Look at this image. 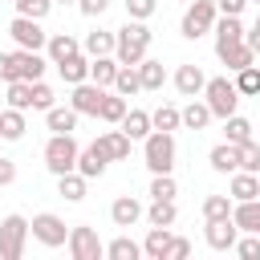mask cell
<instances>
[{"label":"cell","mask_w":260,"mask_h":260,"mask_svg":"<svg viewBox=\"0 0 260 260\" xmlns=\"http://www.w3.org/2000/svg\"><path fill=\"white\" fill-rule=\"evenodd\" d=\"M203 102L211 106L215 118H232L236 106H240V89H236V81H228V77H211V81L203 85Z\"/></svg>","instance_id":"cell-4"},{"label":"cell","mask_w":260,"mask_h":260,"mask_svg":"<svg viewBox=\"0 0 260 260\" xmlns=\"http://www.w3.org/2000/svg\"><path fill=\"white\" fill-rule=\"evenodd\" d=\"M126 110H130V106H126V98H122V93H106V98H102L98 118H102V122H110V126H118V122L126 118Z\"/></svg>","instance_id":"cell-32"},{"label":"cell","mask_w":260,"mask_h":260,"mask_svg":"<svg viewBox=\"0 0 260 260\" xmlns=\"http://www.w3.org/2000/svg\"><path fill=\"white\" fill-rule=\"evenodd\" d=\"M187 256H191V240H183V236H171L167 260H187Z\"/></svg>","instance_id":"cell-49"},{"label":"cell","mask_w":260,"mask_h":260,"mask_svg":"<svg viewBox=\"0 0 260 260\" xmlns=\"http://www.w3.org/2000/svg\"><path fill=\"white\" fill-rule=\"evenodd\" d=\"M244 4H248V0H215V8H219L223 16H240V12H244Z\"/></svg>","instance_id":"cell-51"},{"label":"cell","mask_w":260,"mask_h":260,"mask_svg":"<svg viewBox=\"0 0 260 260\" xmlns=\"http://www.w3.org/2000/svg\"><path fill=\"white\" fill-rule=\"evenodd\" d=\"M77 154H81V146L73 142V134H53V138L45 142V167H49L53 175L77 171Z\"/></svg>","instance_id":"cell-3"},{"label":"cell","mask_w":260,"mask_h":260,"mask_svg":"<svg viewBox=\"0 0 260 260\" xmlns=\"http://www.w3.org/2000/svg\"><path fill=\"white\" fill-rule=\"evenodd\" d=\"M114 45H118V32L93 28V32L81 41V53H85V57H114Z\"/></svg>","instance_id":"cell-17"},{"label":"cell","mask_w":260,"mask_h":260,"mask_svg":"<svg viewBox=\"0 0 260 260\" xmlns=\"http://www.w3.org/2000/svg\"><path fill=\"white\" fill-rule=\"evenodd\" d=\"M203 85H207V77H203L199 65H179V69H175V89H179L183 98H199Z\"/></svg>","instance_id":"cell-13"},{"label":"cell","mask_w":260,"mask_h":260,"mask_svg":"<svg viewBox=\"0 0 260 260\" xmlns=\"http://www.w3.org/2000/svg\"><path fill=\"white\" fill-rule=\"evenodd\" d=\"M102 98H106V89H102L98 81H81V85H73V93H69V106H73L77 114H89V118H98V110H102Z\"/></svg>","instance_id":"cell-11"},{"label":"cell","mask_w":260,"mask_h":260,"mask_svg":"<svg viewBox=\"0 0 260 260\" xmlns=\"http://www.w3.org/2000/svg\"><path fill=\"white\" fill-rule=\"evenodd\" d=\"M12 4H16L20 16H32V20H45L49 8H53V0H12Z\"/></svg>","instance_id":"cell-44"},{"label":"cell","mask_w":260,"mask_h":260,"mask_svg":"<svg viewBox=\"0 0 260 260\" xmlns=\"http://www.w3.org/2000/svg\"><path fill=\"white\" fill-rule=\"evenodd\" d=\"M244 41H248V45H252V53L260 57V16H256V24L248 28V37H244Z\"/></svg>","instance_id":"cell-53"},{"label":"cell","mask_w":260,"mask_h":260,"mask_svg":"<svg viewBox=\"0 0 260 260\" xmlns=\"http://www.w3.org/2000/svg\"><path fill=\"white\" fill-rule=\"evenodd\" d=\"M0 158H4V154H0Z\"/></svg>","instance_id":"cell-57"},{"label":"cell","mask_w":260,"mask_h":260,"mask_svg":"<svg viewBox=\"0 0 260 260\" xmlns=\"http://www.w3.org/2000/svg\"><path fill=\"white\" fill-rule=\"evenodd\" d=\"M118 57H89V81H98L102 89H110L118 81Z\"/></svg>","instance_id":"cell-22"},{"label":"cell","mask_w":260,"mask_h":260,"mask_svg":"<svg viewBox=\"0 0 260 260\" xmlns=\"http://www.w3.org/2000/svg\"><path fill=\"white\" fill-rule=\"evenodd\" d=\"M244 37H248V28H244L240 16H223V20H215V53L228 49V45H240Z\"/></svg>","instance_id":"cell-16"},{"label":"cell","mask_w":260,"mask_h":260,"mask_svg":"<svg viewBox=\"0 0 260 260\" xmlns=\"http://www.w3.org/2000/svg\"><path fill=\"white\" fill-rule=\"evenodd\" d=\"M45 65H49V61H45L37 49H24V57H20V77H24V81H41V77H45Z\"/></svg>","instance_id":"cell-37"},{"label":"cell","mask_w":260,"mask_h":260,"mask_svg":"<svg viewBox=\"0 0 260 260\" xmlns=\"http://www.w3.org/2000/svg\"><path fill=\"white\" fill-rule=\"evenodd\" d=\"M106 167H110V158L102 154V146H98V142H93V146H85V150L77 154V171H81L85 179H98Z\"/></svg>","instance_id":"cell-26"},{"label":"cell","mask_w":260,"mask_h":260,"mask_svg":"<svg viewBox=\"0 0 260 260\" xmlns=\"http://www.w3.org/2000/svg\"><path fill=\"white\" fill-rule=\"evenodd\" d=\"M77 110L73 106H53V110H45V126L53 130V134H73L77 130Z\"/></svg>","instance_id":"cell-18"},{"label":"cell","mask_w":260,"mask_h":260,"mask_svg":"<svg viewBox=\"0 0 260 260\" xmlns=\"http://www.w3.org/2000/svg\"><path fill=\"white\" fill-rule=\"evenodd\" d=\"M57 73H61L69 85H81V81H89V57H85V53H73V57H65V61H57Z\"/></svg>","instance_id":"cell-21"},{"label":"cell","mask_w":260,"mask_h":260,"mask_svg":"<svg viewBox=\"0 0 260 260\" xmlns=\"http://www.w3.org/2000/svg\"><path fill=\"white\" fill-rule=\"evenodd\" d=\"M118 126H122L130 138H146V134L154 130V122H150V114H146V110H126V118H122Z\"/></svg>","instance_id":"cell-29"},{"label":"cell","mask_w":260,"mask_h":260,"mask_svg":"<svg viewBox=\"0 0 260 260\" xmlns=\"http://www.w3.org/2000/svg\"><path fill=\"white\" fill-rule=\"evenodd\" d=\"M85 175L81 171H65V175H57V195L61 199H69V203H81L85 199Z\"/></svg>","instance_id":"cell-23"},{"label":"cell","mask_w":260,"mask_h":260,"mask_svg":"<svg viewBox=\"0 0 260 260\" xmlns=\"http://www.w3.org/2000/svg\"><path fill=\"white\" fill-rule=\"evenodd\" d=\"M12 179H16V167H12L8 158H0V187H8Z\"/></svg>","instance_id":"cell-52"},{"label":"cell","mask_w":260,"mask_h":260,"mask_svg":"<svg viewBox=\"0 0 260 260\" xmlns=\"http://www.w3.org/2000/svg\"><path fill=\"white\" fill-rule=\"evenodd\" d=\"M114 89H118L122 98H130V93H138V89H142V77H138V65H122V69H118V81H114Z\"/></svg>","instance_id":"cell-41"},{"label":"cell","mask_w":260,"mask_h":260,"mask_svg":"<svg viewBox=\"0 0 260 260\" xmlns=\"http://www.w3.org/2000/svg\"><path fill=\"white\" fill-rule=\"evenodd\" d=\"M215 57H219V61H223L232 73H240L244 65H256V53H252V45H248V41H240V45H228V49H219Z\"/></svg>","instance_id":"cell-20"},{"label":"cell","mask_w":260,"mask_h":260,"mask_svg":"<svg viewBox=\"0 0 260 260\" xmlns=\"http://www.w3.org/2000/svg\"><path fill=\"white\" fill-rule=\"evenodd\" d=\"M8 32H12V41H16V49H45L49 45V32L41 28V20H32V16H20L16 12V20L8 24Z\"/></svg>","instance_id":"cell-9"},{"label":"cell","mask_w":260,"mask_h":260,"mask_svg":"<svg viewBox=\"0 0 260 260\" xmlns=\"http://www.w3.org/2000/svg\"><path fill=\"white\" fill-rule=\"evenodd\" d=\"M203 240H207V248H211V252H232V248H236V240H240V228H236V219H232V215H228V219H207Z\"/></svg>","instance_id":"cell-10"},{"label":"cell","mask_w":260,"mask_h":260,"mask_svg":"<svg viewBox=\"0 0 260 260\" xmlns=\"http://www.w3.org/2000/svg\"><path fill=\"white\" fill-rule=\"evenodd\" d=\"M110 219H114L118 228H134V223L142 219V203H138L134 195H118V199L110 203Z\"/></svg>","instance_id":"cell-15"},{"label":"cell","mask_w":260,"mask_h":260,"mask_svg":"<svg viewBox=\"0 0 260 260\" xmlns=\"http://www.w3.org/2000/svg\"><path fill=\"white\" fill-rule=\"evenodd\" d=\"M183 4H191V0H183Z\"/></svg>","instance_id":"cell-55"},{"label":"cell","mask_w":260,"mask_h":260,"mask_svg":"<svg viewBox=\"0 0 260 260\" xmlns=\"http://www.w3.org/2000/svg\"><path fill=\"white\" fill-rule=\"evenodd\" d=\"M240 171H252V175H260V142H256V138L240 146Z\"/></svg>","instance_id":"cell-43"},{"label":"cell","mask_w":260,"mask_h":260,"mask_svg":"<svg viewBox=\"0 0 260 260\" xmlns=\"http://www.w3.org/2000/svg\"><path fill=\"white\" fill-rule=\"evenodd\" d=\"M211 118H215V114H211L207 102H195V98H191V106H183V126H187V130H203Z\"/></svg>","instance_id":"cell-33"},{"label":"cell","mask_w":260,"mask_h":260,"mask_svg":"<svg viewBox=\"0 0 260 260\" xmlns=\"http://www.w3.org/2000/svg\"><path fill=\"white\" fill-rule=\"evenodd\" d=\"M223 138H228V142H236V146H244V142H252L256 134H252V122H248V118L232 114V118H223Z\"/></svg>","instance_id":"cell-30"},{"label":"cell","mask_w":260,"mask_h":260,"mask_svg":"<svg viewBox=\"0 0 260 260\" xmlns=\"http://www.w3.org/2000/svg\"><path fill=\"white\" fill-rule=\"evenodd\" d=\"M69 256L73 260H102L106 256V244L98 240V232L93 228H85V223H77V228H69Z\"/></svg>","instance_id":"cell-8"},{"label":"cell","mask_w":260,"mask_h":260,"mask_svg":"<svg viewBox=\"0 0 260 260\" xmlns=\"http://www.w3.org/2000/svg\"><path fill=\"white\" fill-rule=\"evenodd\" d=\"M215 0H191L187 4V12H183V24H179V32L187 37V41H199L203 32H211L215 28Z\"/></svg>","instance_id":"cell-5"},{"label":"cell","mask_w":260,"mask_h":260,"mask_svg":"<svg viewBox=\"0 0 260 260\" xmlns=\"http://www.w3.org/2000/svg\"><path fill=\"white\" fill-rule=\"evenodd\" d=\"M28 232H32V228H28L24 215H4V219H0V260H20Z\"/></svg>","instance_id":"cell-6"},{"label":"cell","mask_w":260,"mask_h":260,"mask_svg":"<svg viewBox=\"0 0 260 260\" xmlns=\"http://www.w3.org/2000/svg\"><path fill=\"white\" fill-rule=\"evenodd\" d=\"M154 8H158V0H126L130 20H146V16H154Z\"/></svg>","instance_id":"cell-47"},{"label":"cell","mask_w":260,"mask_h":260,"mask_svg":"<svg viewBox=\"0 0 260 260\" xmlns=\"http://www.w3.org/2000/svg\"><path fill=\"white\" fill-rule=\"evenodd\" d=\"M256 142H260V138H256Z\"/></svg>","instance_id":"cell-56"},{"label":"cell","mask_w":260,"mask_h":260,"mask_svg":"<svg viewBox=\"0 0 260 260\" xmlns=\"http://www.w3.org/2000/svg\"><path fill=\"white\" fill-rule=\"evenodd\" d=\"M20 57L24 49H12V53H0V81H20Z\"/></svg>","instance_id":"cell-42"},{"label":"cell","mask_w":260,"mask_h":260,"mask_svg":"<svg viewBox=\"0 0 260 260\" xmlns=\"http://www.w3.org/2000/svg\"><path fill=\"white\" fill-rule=\"evenodd\" d=\"M24 130H28V126H24V110H12V106H8V110L0 114V138H4V142H20Z\"/></svg>","instance_id":"cell-28"},{"label":"cell","mask_w":260,"mask_h":260,"mask_svg":"<svg viewBox=\"0 0 260 260\" xmlns=\"http://www.w3.org/2000/svg\"><path fill=\"white\" fill-rule=\"evenodd\" d=\"M232 219H236L240 232H256V236H260V199L236 203V207H232Z\"/></svg>","instance_id":"cell-24"},{"label":"cell","mask_w":260,"mask_h":260,"mask_svg":"<svg viewBox=\"0 0 260 260\" xmlns=\"http://www.w3.org/2000/svg\"><path fill=\"white\" fill-rule=\"evenodd\" d=\"M146 219H150V228H171V223L179 219L175 199H154V203H150V211H146Z\"/></svg>","instance_id":"cell-31"},{"label":"cell","mask_w":260,"mask_h":260,"mask_svg":"<svg viewBox=\"0 0 260 260\" xmlns=\"http://www.w3.org/2000/svg\"><path fill=\"white\" fill-rule=\"evenodd\" d=\"M32 110H53V89L45 81H32Z\"/></svg>","instance_id":"cell-48"},{"label":"cell","mask_w":260,"mask_h":260,"mask_svg":"<svg viewBox=\"0 0 260 260\" xmlns=\"http://www.w3.org/2000/svg\"><path fill=\"white\" fill-rule=\"evenodd\" d=\"M77 8H81L85 16H102V12L110 8V0H77Z\"/></svg>","instance_id":"cell-50"},{"label":"cell","mask_w":260,"mask_h":260,"mask_svg":"<svg viewBox=\"0 0 260 260\" xmlns=\"http://www.w3.org/2000/svg\"><path fill=\"white\" fill-rule=\"evenodd\" d=\"M232 199L236 203H244V199H260V175H252V171H232Z\"/></svg>","instance_id":"cell-19"},{"label":"cell","mask_w":260,"mask_h":260,"mask_svg":"<svg viewBox=\"0 0 260 260\" xmlns=\"http://www.w3.org/2000/svg\"><path fill=\"white\" fill-rule=\"evenodd\" d=\"M142 158L150 175H171L175 171V134L171 130H150L142 138Z\"/></svg>","instance_id":"cell-2"},{"label":"cell","mask_w":260,"mask_h":260,"mask_svg":"<svg viewBox=\"0 0 260 260\" xmlns=\"http://www.w3.org/2000/svg\"><path fill=\"white\" fill-rule=\"evenodd\" d=\"M32 240L37 244H45V248H61V244H69V223L61 219V215H53V211H41V215H32Z\"/></svg>","instance_id":"cell-7"},{"label":"cell","mask_w":260,"mask_h":260,"mask_svg":"<svg viewBox=\"0 0 260 260\" xmlns=\"http://www.w3.org/2000/svg\"><path fill=\"white\" fill-rule=\"evenodd\" d=\"M45 53H49V61L57 65V61H65V57L81 53V41H77V37H69V32H53V37H49V45H45Z\"/></svg>","instance_id":"cell-25"},{"label":"cell","mask_w":260,"mask_h":260,"mask_svg":"<svg viewBox=\"0 0 260 260\" xmlns=\"http://www.w3.org/2000/svg\"><path fill=\"white\" fill-rule=\"evenodd\" d=\"M167 248H171V228H150L146 240H142V256H150V260H167Z\"/></svg>","instance_id":"cell-27"},{"label":"cell","mask_w":260,"mask_h":260,"mask_svg":"<svg viewBox=\"0 0 260 260\" xmlns=\"http://www.w3.org/2000/svg\"><path fill=\"white\" fill-rule=\"evenodd\" d=\"M138 77H142V89H162V81H167V69H162V61L146 57V61L138 65Z\"/></svg>","instance_id":"cell-35"},{"label":"cell","mask_w":260,"mask_h":260,"mask_svg":"<svg viewBox=\"0 0 260 260\" xmlns=\"http://www.w3.org/2000/svg\"><path fill=\"white\" fill-rule=\"evenodd\" d=\"M236 252L244 260H260V236L256 232H244V240H236Z\"/></svg>","instance_id":"cell-46"},{"label":"cell","mask_w":260,"mask_h":260,"mask_svg":"<svg viewBox=\"0 0 260 260\" xmlns=\"http://www.w3.org/2000/svg\"><path fill=\"white\" fill-rule=\"evenodd\" d=\"M232 207H236L232 195H207V199H203V219H228Z\"/></svg>","instance_id":"cell-39"},{"label":"cell","mask_w":260,"mask_h":260,"mask_svg":"<svg viewBox=\"0 0 260 260\" xmlns=\"http://www.w3.org/2000/svg\"><path fill=\"white\" fill-rule=\"evenodd\" d=\"M207 162H211V171H219V175H232V171H240V146L223 138L219 146H211Z\"/></svg>","instance_id":"cell-14"},{"label":"cell","mask_w":260,"mask_h":260,"mask_svg":"<svg viewBox=\"0 0 260 260\" xmlns=\"http://www.w3.org/2000/svg\"><path fill=\"white\" fill-rule=\"evenodd\" d=\"M61 4H77V0H61Z\"/></svg>","instance_id":"cell-54"},{"label":"cell","mask_w":260,"mask_h":260,"mask_svg":"<svg viewBox=\"0 0 260 260\" xmlns=\"http://www.w3.org/2000/svg\"><path fill=\"white\" fill-rule=\"evenodd\" d=\"M236 89H240V98H256L260 93V65H244L236 73Z\"/></svg>","instance_id":"cell-40"},{"label":"cell","mask_w":260,"mask_h":260,"mask_svg":"<svg viewBox=\"0 0 260 260\" xmlns=\"http://www.w3.org/2000/svg\"><path fill=\"white\" fill-rule=\"evenodd\" d=\"M146 49H150V28L142 20H130L118 28V45H114V57L118 65H142L146 61Z\"/></svg>","instance_id":"cell-1"},{"label":"cell","mask_w":260,"mask_h":260,"mask_svg":"<svg viewBox=\"0 0 260 260\" xmlns=\"http://www.w3.org/2000/svg\"><path fill=\"white\" fill-rule=\"evenodd\" d=\"M106 256H110V260H138V256H142V244H134L130 236H118V240L106 244Z\"/></svg>","instance_id":"cell-36"},{"label":"cell","mask_w":260,"mask_h":260,"mask_svg":"<svg viewBox=\"0 0 260 260\" xmlns=\"http://www.w3.org/2000/svg\"><path fill=\"white\" fill-rule=\"evenodd\" d=\"M130 134L126 130H106V134H98V146H102V154L110 158V162H122V158H130Z\"/></svg>","instance_id":"cell-12"},{"label":"cell","mask_w":260,"mask_h":260,"mask_svg":"<svg viewBox=\"0 0 260 260\" xmlns=\"http://www.w3.org/2000/svg\"><path fill=\"white\" fill-rule=\"evenodd\" d=\"M150 122H154V130H171V134H175V130L183 126V110L171 106V102H162V106L150 114Z\"/></svg>","instance_id":"cell-34"},{"label":"cell","mask_w":260,"mask_h":260,"mask_svg":"<svg viewBox=\"0 0 260 260\" xmlns=\"http://www.w3.org/2000/svg\"><path fill=\"white\" fill-rule=\"evenodd\" d=\"M175 195H179V187H175L171 175H154L150 179V199H175Z\"/></svg>","instance_id":"cell-45"},{"label":"cell","mask_w":260,"mask_h":260,"mask_svg":"<svg viewBox=\"0 0 260 260\" xmlns=\"http://www.w3.org/2000/svg\"><path fill=\"white\" fill-rule=\"evenodd\" d=\"M8 106L12 110H32V81H8Z\"/></svg>","instance_id":"cell-38"}]
</instances>
